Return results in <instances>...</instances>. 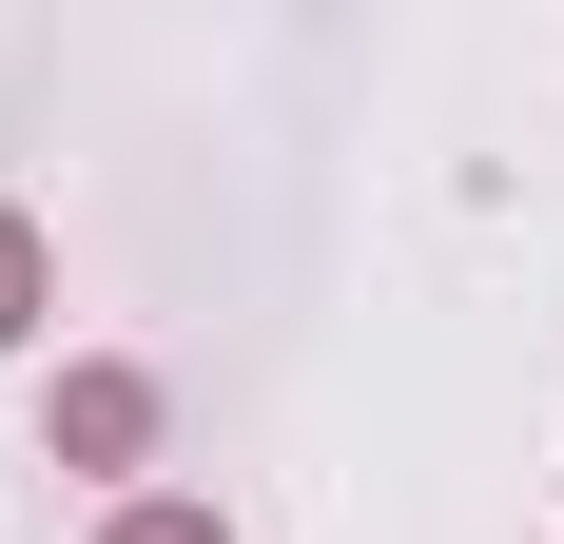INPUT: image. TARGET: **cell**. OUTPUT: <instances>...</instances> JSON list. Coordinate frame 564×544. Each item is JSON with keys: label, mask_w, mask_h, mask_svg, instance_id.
<instances>
[{"label": "cell", "mask_w": 564, "mask_h": 544, "mask_svg": "<svg viewBox=\"0 0 564 544\" xmlns=\"http://www.w3.org/2000/svg\"><path fill=\"white\" fill-rule=\"evenodd\" d=\"M156 428H175V389L137 370V350H78V370L40 389V467H98V487H137V467H156Z\"/></svg>", "instance_id": "obj_1"}, {"label": "cell", "mask_w": 564, "mask_h": 544, "mask_svg": "<svg viewBox=\"0 0 564 544\" xmlns=\"http://www.w3.org/2000/svg\"><path fill=\"white\" fill-rule=\"evenodd\" d=\"M98 544H234V525H215V505H156V487H137V505H98Z\"/></svg>", "instance_id": "obj_3"}, {"label": "cell", "mask_w": 564, "mask_h": 544, "mask_svg": "<svg viewBox=\"0 0 564 544\" xmlns=\"http://www.w3.org/2000/svg\"><path fill=\"white\" fill-rule=\"evenodd\" d=\"M40 312H58V233L20 215V195H0V350H20V330H40Z\"/></svg>", "instance_id": "obj_2"}]
</instances>
